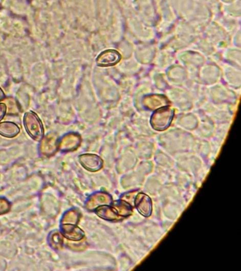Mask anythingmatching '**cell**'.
Returning a JSON list of instances; mask_svg holds the SVG:
<instances>
[{
  "label": "cell",
  "instance_id": "1",
  "mask_svg": "<svg viewBox=\"0 0 241 271\" xmlns=\"http://www.w3.org/2000/svg\"><path fill=\"white\" fill-rule=\"evenodd\" d=\"M174 115L175 110L173 107L168 105L156 109L150 120L152 128L156 131H165L170 127L173 122Z\"/></svg>",
  "mask_w": 241,
  "mask_h": 271
},
{
  "label": "cell",
  "instance_id": "2",
  "mask_svg": "<svg viewBox=\"0 0 241 271\" xmlns=\"http://www.w3.org/2000/svg\"><path fill=\"white\" fill-rule=\"evenodd\" d=\"M23 121L28 134L30 136L33 140L40 142L43 139L45 130L38 115L33 111H29L24 114Z\"/></svg>",
  "mask_w": 241,
  "mask_h": 271
},
{
  "label": "cell",
  "instance_id": "3",
  "mask_svg": "<svg viewBox=\"0 0 241 271\" xmlns=\"http://www.w3.org/2000/svg\"><path fill=\"white\" fill-rule=\"evenodd\" d=\"M79 161L81 166L88 171H99L103 167V161L96 154L86 153L79 155Z\"/></svg>",
  "mask_w": 241,
  "mask_h": 271
},
{
  "label": "cell",
  "instance_id": "4",
  "mask_svg": "<svg viewBox=\"0 0 241 271\" xmlns=\"http://www.w3.org/2000/svg\"><path fill=\"white\" fill-rule=\"evenodd\" d=\"M134 207L142 216L149 218L152 213V200L147 194L137 193L134 200Z\"/></svg>",
  "mask_w": 241,
  "mask_h": 271
},
{
  "label": "cell",
  "instance_id": "5",
  "mask_svg": "<svg viewBox=\"0 0 241 271\" xmlns=\"http://www.w3.org/2000/svg\"><path fill=\"white\" fill-rule=\"evenodd\" d=\"M121 55L115 50L102 52L96 58V64L101 67H108L118 64L121 59Z\"/></svg>",
  "mask_w": 241,
  "mask_h": 271
},
{
  "label": "cell",
  "instance_id": "6",
  "mask_svg": "<svg viewBox=\"0 0 241 271\" xmlns=\"http://www.w3.org/2000/svg\"><path fill=\"white\" fill-rule=\"evenodd\" d=\"M94 212L99 218L107 221L117 222L124 220L112 204L111 205L101 206L94 210Z\"/></svg>",
  "mask_w": 241,
  "mask_h": 271
},
{
  "label": "cell",
  "instance_id": "7",
  "mask_svg": "<svg viewBox=\"0 0 241 271\" xmlns=\"http://www.w3.org/2000/svg\"><path fill=\"white\" fill-rule=\"evenodd\" d=\"M113 203L111 195L105 192H98L93 194L86 204V208L90 211H94L103 205H111Z\"/></svg>",
  "mask_w": 241,
  "mask_h": 271
},
{
  "label": "cell",
  "instance_id": "8",
  "mask_svg": "<svg viewBox=\"0 0 241 271\" xmlns=\"http://www.w3.org/2000/svg\"><path fill=\"white\" fill-rule=\"evenodd\" d=\"M61 231L64 237L71 241H80L84 237V232L80 228L75 224H63L61 227Z\"/></svg>",
  "mask_w": 241,
  "mask_h": 271
},
{
  "label": "cell",
  "instance_id": "9",
  "mask_svg": "<svg viewBox=\"0 0 241 271\" xmlns=\"http://www.w3.org/2000/svg\"><path fill=\"white\" fill-rule=\"evenodd\" d=\"M144 105L146 108L151 109H157L161 107L168 105V100L164 96H158V95H153V96H148L144 98Z\"/></svg>",
  "mask_w": 241,
  "mask_h": 271
},
{
  "label": "cell",
  "instance_id": "10",
  "mask_svg": "<svg viewBox=\"0 0 241 271\" xmlns=\"http://www.w3.org/2000/svg\"><path fill=\"white\" fill-rule=\"evenodd\" d=\"M81 137L77 133H70L64 136L61 142L60 148L62 150H73L77 149L81 144Z\"/></svg>",
  "mask_w": 241,
  "mask_h": 271
},
{
  "label": "cell",
  "instance_id": "11",
  "mask_svg": "<svg viewBox=\"0 0 241 271\" xmlns=\"http://www.w3.org/2000/svg\"><path fill=\"white\" fill-rule=\"evenodd\" d=\"M21 131L19 126L12 122H0V135L6 138H14Z\"/></svg>",
  "mask_w": 241,
  "mask_h": 271
},
{
  "label": "cell",
  "instance_id": "12",
  "mask_svg": "<svg viewBox=\"0 0 241 271\" xmlns=\"http://www.w3.org/2000/svg\"><path fill=\"white\" fill-rule=\"evenodd\" d=\"M112 205L116 208L120 216L123 219L127 218V217L132 215L133 207H134L133 204L129 203L127 200L122 199V198L113 202Z\"/></svg>",
  "mask_w": 241,
  "mask_h": 271
},
{
  "label": "cell",
  "instance_id": "13",
  "mask_svg": "<svg viewBox=\"0 0 241 271\" xmlns=\"http://www.w3.org/2000/svg\"><path fill=\"white\" fill-rule=\"evenodd\" d=\"M3 101L5 102L7 106V114L17 115L20 111L19 105L16 100L12 97L5 98Z\"/></svg>",
  "mask_w": 241,
  "mask_h": 271
},
{
  "label": "cell",
  "instance_id": "14",
  "mask_svg": "<svg viewBox=\"0 0 241 271\" xmlns=\"http://www.w3.org/2000/svg\"><path fill=\"white\" fill-rule=\"evenodd\" d=\"M7 114V106L5 103H0V122Z\"/></svg>",
  "mask_w": 241,
  "mask_h": 271
},
{
  "label": "cell",
  "instance_id": "15",
  "mask_svg": "<svg viewBox=\"0 0 241 271\" xmlns=\"http://www.w3.org/2000/svg\"><path fill=\"white\" fill-rule=\"evenodd\" d=\"M5 98H6V95H5V92H4L3 88L0 87V102L3 101Z\"/></svg>",
  "mask_w": 241,
  "mask_h": 271
}]
</instances>
